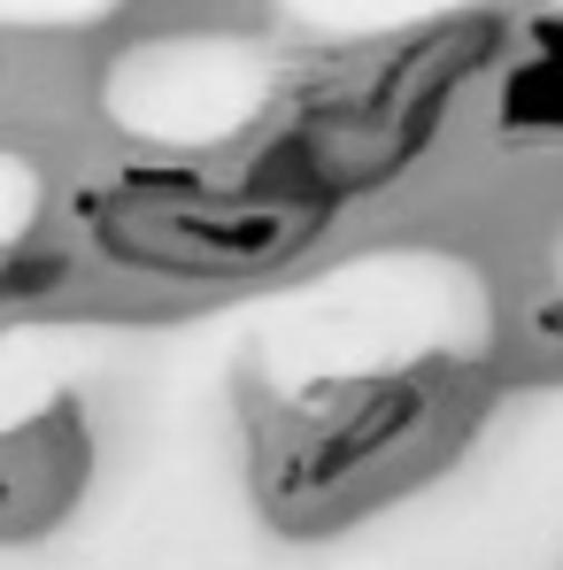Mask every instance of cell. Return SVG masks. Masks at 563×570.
<instances>
[{"label":"cell","instance_id":"obj_1","mask_svg":"<svg viewBox=\"0 0 563 570\" xmlns=\"http://www.w3.org/2000/svg\"><path fill=\"white\" fill-rule=\"evenodd\" d=\"M108 263L147 271L178 285H224V278H263L293 263L301 247L324 239V208L271 200L247 186H201L186 170H139L116 193H100L86 224Z\"/></svg>","mask_w":563,"mask_h":570}]
</instances>
